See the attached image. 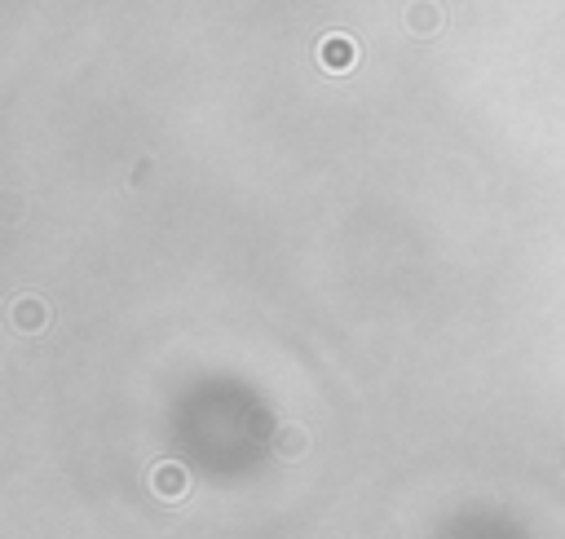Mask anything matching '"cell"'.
Segmentation results:
<instances>
[{
	"mask_svg": "<svg viewBox=\"0 0 565 539\" xmlns=\"http://www.w3.org/2000/svg\"><path fill=\"white\" fill-rule=\"evenodd\" d=\"M305 442H309V433L301 425H283L279 433H274V451H279L283 460H301L305 456Z\"/></svg>",
	"mask_w": 565,
	"mask_h": 539,
	"instance_id": "3",
	"label": "cell"
},
{
	"mask_svg": "<svg viewBox=\"0 0 565 539\" xmlns=\"http://www.w3.org/2000/svg\"><path fill=\"white\" fill-rule=\"evenodd\" d=\"M318 62L327 71H354L358 67V45L345 36V31H332V36L318 40Z\"/></svg>",
	"mask_w": 565,
	"mask_h": 539,
	"instance_id": "1",
	"label": "cell"
},
{
	"mask_svg": "<svg viewBox=\"0 0 565 539\" xmlns=\"http://www.w3.org/2000/svg\"><path fill=\"white\" fill-rule=\"evenodd\" d=\"M411 27L415 31H437V9H411Z\"/></svg>",
	"mask_w": 565,
	"mask_h": 539,
	"instance_id": "5",
	"label": "cell"
},
{
	"mask_svg": "<svg viewBox=\"0 0 565 539\" xmlns=\"http://www.w3.org/2000/svg\"><path fill=\"white\" fill-rule=\"evenodd\" d=\"M45 323H49L45 301H18L14 305V327H18V332H40Z\"/></svg>",
	"mask_w": 565,
	"mask_h": 539,
	"instance_id": "4",
	"label": "cell"
},
{
	"mask_svg": "<svg viewBox=\"0 0 565 539\" xmlns=\"http://www.w3.org/2000/svg\"><path fill=\"white\" fill-rule=\"evenodd\" d=\"M151 486H155L159 500H181V495L190 491V473H186V464H177V460H159L155 469H151Z\"/></svg>",
	"mask_w": 565,
	"mask_h": 539,
	"instance_id": "2",
	"label": "cell"
}]
</instances>
